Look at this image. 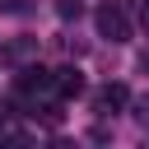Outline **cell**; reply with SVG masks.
<instances>
[{"label":"cell","mask_w":149,"mask_h":149,"mask_svg":"<svg viewBox=\"0 0 149 149\" xmlns=\"http://www.w3.org/2000/svg\"><path fill=\"white\" fill-rule=\"evenodd\" d=\"M93 23H98V33H102L107 42H130V19H126L121 5H98Z\"/></svg>","instance_id":"cell-1"},{"label":"cell","mask_w":149,"mask_h":149,"mask_svg":"<svg viewBox=\"0 0 149 149\" xmlns=\"http://www.w3.org/2000/svg\"><path fill=\"white\" fill-rule=\"evenodd\" d=\"M98 112H121L126 102H130V93H126V84H107V88H98Z\"/></svg>","instance_id":"cell-3"},{"label":"cell","mask_w":149,"mask_h":149,"mask_svg":"<svg viewBox=\"0 0 149 149\" xmlns=\"http://www.w3.org/2000/svg\"><path fill=\"white\" fill-rule=\"evenodd\" d=\"M56 93H61V98H79V93H84V74H79L74 65L56 70Z\"/></svg>","instance_id":"cell-4"},{"label":"cell","mask_w":149,"mask_h":149,"mask_svg":"<svg viewBox=\"0 0 149 149\" xmlns=\"http://www.w3.org/2000/svg\"><path fill=\"white\" fill-rule=\"evenodd\" d=\"M140 23L149 28V0H140Z\"/></svg>","instance_id":"cell-6"},{"label":"cell","mask_w":149,"mask_h":149,"mask_svg":"<svg viewBox=\"0 0 149 149\" xmlns=\"http://www.w3.org/2000/svg\"><path fill=\"white\" fill-rule=\"evenodd\" d=\"M56 14H61V19H79V0H61Z\"/></svg>","instance_id":"cell-5"},{"label":"cell","mask_w":149,"mask_h":149,"mask_svg":"<svg viewBox=\"0 0 149 149\" xmlns=\"http://www.w3.org/2000/svg\"><path fill=\"white\" fill-rule=\"evenodd\" d=\"M19 88H23V93H47V88H56V70L28 65V70L19 74Z\"/></svg>","instance_id":"cell-2"}]
</instances>
